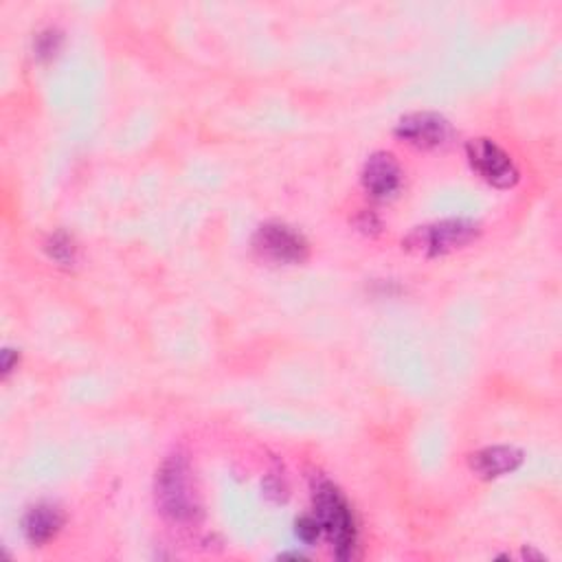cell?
Masks as SVG:
<instances>
[{"instance_id": "1", "label": "cell", "mask_w": 562, "mask_h": 562, "mask_svg": "<svg viewBox=\"0 0 562 562\" xmlns=\"http://www.w3.org/2000/svg\"><path fill=\"white\" fill-rule=\"evenodd\" d=\"M313 503L321 534L328 538L335 555L352 560L359 547V527L343 492L332 481L319 479L313 488Z\"/></svg>"}, {"instance_id": "2", "label": "cell", "mask_w": 562, "mask_h": 562, "mask_svg": "<svg viewBox=\"0 0 562 562\" xmlns=\"http://www.w3.org/2000/svg\"><path fill=\"white\" fill-rule=\"evenodd\" d=\"M154 496L159 512L178 525H189L200 516L198 494L191 481L187 457L172 455L163 461L154 481Z\"/></svg>"}, {"instance_id": "3", "label": "cell", "mask_w": 562, "mask_h": 562, "mask_svg": "<svg viewBox=\"0 0 562 562\" xmlns=\"http://www.w3.org/2000/svg\"><path fill=\"white\" fill-rule=\"evenodd\" d=\"M481 235V224L466 218H450L415 226L405 239L402 248L415 257L437 259L466 248Z\"/></svg>"}, {"instance_id": "4", "label": "cell", "mask_w": 562, "mask_h": 562, "mask_svg": "<svg viewBox=\"0 0 562 562\" xmlns=\"http://www.w3.org/2000/svg\"><path fill=\"white\" fill-rule=\"evenodd\" d=\"M253 248L261 259L281 266H300L311 257L308 239L281 222L261 224L253 235Z\"/></svg>"}, {"instance_id": "5", "label": "cell", "mask_w": 562, "mask_h": 562, "mask_svg": "<svg viewBox=\"0 0 562 562\" xmlns=\"http://www.w3.org/2000/svg\"><path fill=\"white\" fill-rule=\"evenodd\" d=\"M466 159L470 167L479 174V178L496 189H512L520 178L512 156L490 139L468 141Z\"/></svg>"}, {"instance_id": "6", "label": "cell", "mask_w": 562, "mask_h": 562, "mask_svg": "<svg viewBox=\"0 0 562 562\" xmlns=\"http://www.w3.org/2000/svg\"><path fill=\"white\" fill-rule=\"evenodd\" d=\"M396 137L415 150H440L450 143L453 126L437 113H411L396 124Z\"/></svg>"}, {"instance_id": "7", "label": "cell", "mask_w": 562, "mask_h": 562, "mask_svg": "<svg viewBox=\"0 0 562 562\" xmlns=\"http://www.w3.org/2000/svg\"><path fill=\"white\" fill-rule=\"evenodd\" d=\"M365 191L374 200H389L402 187V169L394 154L376 152L367 159L363 174H361Z\"/></svg>"}, {"instance_id": "8", "label": "cell", "mask_w": 562, "mask_h": 562, "mask_svg": "<svg viewBox=\"0 0 562 562\" xmlns=\"http://www.w3.org/2000/svg\"><path fill=\"white\" fill-rule=\"evenodd\" d=\"M523 461H525V453L516 446H488L468 457L470 470L483 481L512 475L523 466Z\"/></svg>"}, {"instance_id": "9", "label": "cell", "mask_w": 562, "mask_h": 562, "mask_svg": "<svg viewBox=\"0 0 562 562\" xmlns=\"http://www.w3.org/2000/svg\"><path fill=\"white\" fill-rule=\"evenodd\" d=\"M65 520H67V516L58 505L38 503L27 510V514L23 518V534L32 545L43 547L62 531Z\"/></svg>"}, {"instance_id": "10", "label": "cell", "mask_w": 562, "mask_h": 562, "mask_svg": "<svg viewBox=\"0 0 562 562\" xmlns=\"http://www.w3.org/2000/svg\"><path fill=\"white\" fill-rule=\"evenodd\" d=\"M45 250H47V255H49L56 264H60V266H73V264L78 261V244H75V239H73L69 233H65V231L54 233V235L47 239Z\"/></svg>"}, {"instance_id": "11", "label": "cell", "mask_w": 562, "mask_h": 562, "mask_svg": "<svg viewBox=\"0 0 562 562\" xmlns=\"http://www.w3.org/2000/svg\"><path fill=\"white\" fill-rule=\"evenodd\" d=\"M62 47V34L58 30H45L36 36V43H34V51H36V58L40 62H47L51 58L58 56Z\"/></svg>"}, {"instance_id": "12", "label": "cell", "mask_w": 562, "mask_h": 562, "mask_svg": "<svg viewBox=\"0 0 562 562\" xmlns=\"http://www.w3.org/2000/svg\"><path fill=\"white\" fill-rule=\"evenodd\" d=\"M295 534L300 536V540L304 542H315L321 536V525L317 520V516H300L295 523Z\"/></svg>"}, {"instance_id": "13", "label": "cell", "mask_w": 562, "mask_h": 562, "mask_svg": "<svg viewBox=\"0 0 562 562\" xmlns=\"http://www.w3.org/2000/svg\"><path fill=\"white\" fill-rule=\"evenodd\" d=\"M264 494H266L268 499H272L274 503L286 501V496H289L286 481H284V479H279V477H274V475H270V477L264 481Z\"/></svg>"}, {"instance_id": "14", "label": "cell", "mask_w": 562, "mask_h": 562, "mask_svg": "<svg viewBox=\"0 0 562 562\" xmlns=\"http://www.w3.org/2000/svg\"><path fill=\"white\" fill-rule=\"evenodd\" d=\"M19 361H21V354H19V352H14V350H5V352H3V363H0V367H3V376H5V378L14 372V367L19 365Z\"/></svg>"}, {"instance_id": "15", "label": "cell", "mask_w": 562, "mask_h": 562, "mask_svg": "<svg viewBox=\"0 0 562 562\" xmlns=\"http://www.w3.org/2000/svg\"><path fill=\"white\" fill-rule=\"evenodd\" d=\"M361 218H363V220H359V229H363L365 233H370V231H374V229L380 226V222L376 220L374 213H367V211H365Z\"/></svg>"}]
</instances>
